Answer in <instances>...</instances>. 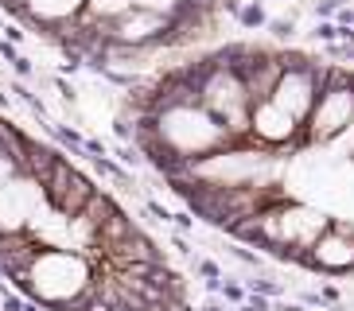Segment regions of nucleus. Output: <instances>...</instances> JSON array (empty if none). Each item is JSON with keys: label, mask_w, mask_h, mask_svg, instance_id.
I'll return each instance as SVG.
<instances>
[{"label": "nucleus", "mask_w": 354, "mask_h": 311, "mask_svg": "<svg viewBox=\"0 0 354 311\" xmlns=\"http://www.w3.org/2000/svg\"><path fill=\"white\" fill-rule=\"evenodd\" d=\"M117 133L234 245L354 280V70L269 43H218L133 86Z\"/></svg>", "instance_id": "f257e3e1"}, {"label": "nucleus", "mask_w": 354, "mask_h": 311, "mask_svg": "<svg viewBox=\"0 0 354 311\" xmlns=\"http://www.w3.org/2000/svg\"><path fill=\"white\" fill-rule=\"evenodd\" d=\"M0 276L39 311H195L171 253L63 148L0 117Z\"/></svg>", "instance_id": "f03ea898"}]
</instances>
